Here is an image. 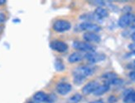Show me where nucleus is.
I'll list each match as a JSON object with an SVG mask.
<instances>
[{
	"mask_svg": "<svg viewBox=\"0 0 135 103\" xmlns=\"http://www.w3.org/2000/svg\"><path fill=\"white\" fill-rule=\"evenodd\" d=\"M81 31H86L88 32H99L101 30L100 26L95 23H92L90 21H84L80 25Z\"/></svg>",
	"mask_w": 135,
	"mask_h": 103,
	"instance_id": "5",
	"label": "nucleus"
},
{
	"mask_svg": "<svg viewBox=\"0 0 135 103\" xmlns=\"http://www.w3.org/2000/svg\"><path fill=\"white\" fill-rule=\"evenodd\" d=\"M92 4L94 5H97L99 7H101V6H104L105 5V3L104 1H101V0H97V1H90Z\"/></svg>",
	"mask_w": 135,
	"mask_h": 103,
	"instance_id": "21",
	"label": "nucleus"
},
{
	"mask_svg": "<svg viewBox=\"0 0 135 103\" xmlns=\"http://www.w3.org/2000/svg\"><path fill=\"white\" fill-rule=\"evenodd\" d=\"M99 86V84L95 81L90 82V83H88L87 84H85L84 86V88H82V93H83L84 94H85V95H89L90 93H94Z\"/></svg>",
	"mask_w": 135,
	"mask_h": 103,
	"instance_id": "7",
	"label": "nucleus"
},
{
	"mask_svg": "<svg viewBox=\"0 0 135 103\" xmlns=\"http://www.w3.org/2000/svg\"><path fill=\"white\" fill-rule=\"evenodd\" d=\"M73 47L77 50L83 51V52H87V53L95 52V47L93 45L88 42H85V41H76L73 43Z\"/></svg>",
	"mask_w": 135,
	"mask_h": 103,
	"instance_id": "3",
	"label": "nucleus"
},
{
	"mask_svg": "<svg viewBox=\"0 0 135 103\" xmlns=\"http://www.w3.org/2000/svg\"><path fill=\"white\" fill-rule=\"evenodd\" d=\"M46 96H47V94H46L43 91H38V93H37L33 96V100L37 103H42L46 101Z\"/></svg>",
	"mask_w": 135,
	"mask_h": 103,
	"instance_id": "14",
	"label": "nucleus"
},
{
	"mask_svg": "<svg viewBox=\"0 0 135 103\" xmlns=\"http://www.w3.org/2000/svg\"><path fill=\"white\" fill-rule=\"evenodd\" d=\"M102 78H104L106 81H110V80L117 78V74L115 73H113V72H109L106 73H104Z\"/></svg>",
	"mask_w": 135,
	"mask_h": 103,
	"instance_id": "17",
	"label": "nucleus"
},
{
	"mask_svg": "<svg viewBox=\"0 0 135 103\" xmlns=\"http://www.w3.org/2000/svg\"><path fill=\"white\" fill-rule=\"evenodd\" d=\"M109 87H110V86L106 84V83L99 85V87L97 88V89L95 91L94 95H95V96H101V95H103L104 93H107V91L109 90Z\"/></svg>",
	"mask_w": 135,
	"mask_h": 103,
	"instance_id": "12",
	"label": "nucleus"
},
{
	"mask_svg": "<svg viewBox=\"0 0 135 103\" xmlns=\"http://www.w3.org/2000/svg\"><path fill=\"white\" fill-rule=\"evenodd\" d=\"M133 64H135V60H134V63H133Z\"/></svg>",
	"mask_w": 135,
	"mask_h": 103,
	"instance_id": "29",
	"label": "nucleus"
},
{
	"mask_svg": "<svg viewBox=\"0 0 135 103\" xmlns=\"http://www.w3.org/2000/svg\"><path fill=\"white\" fill-rule=\"evenodd\" d=\"M135 22V15L133 13H124L120 17L118 24L121 28H127L132 26Z\"/></svg>",
	"mask_w": 135,
	"mask_h": 103,
	"instance_id": "2",
	"label": "nucleus"
},
{
	"mask_svg": "<svg viewBox=\"0 0 135 103\" xmlns=\"http://www.w3.org/2000/svg\"><path fill=\"white\" fill-rule=\"evenodd\" d=\"M128 76H129V78L132 80V81L135 82V71H132L129 73V74H128Z\"/></svg>",
	"mask_w": 135,
	"mask_h": 103,
	"instance_id": "22",
	"label": "nucleus"
},
{
	"mask_svg": "<svg viewBox=\"0 0 135 103\" xmlns=\"http://www.w3.org/2000/svg\"><path fill=\"white\" fill-rule=\"evenodd\" d=\"M124 101L125 103H135V91L131 90L126 93Z\"/></svg>",
	"mask_w": 135,
	"mask_h": 103,
	"instance_id": "15",
	"label": "nucleus"
},
{
	"mask_svg": "<svg viewBox=\"0 0 135 103\" xmlns=\"http://www.w3.org/2000/svg\"><path fill=\"white\" fill-rule=\"evenodd\" d=\"M131 38H132V40H133V41L135 42V31L133 32V35H132Z\"/></svg>",
	"mask_w": 135,
	"mask_h": 103,
	"instance_id": "26",
	"label": "nucleus"
},
{
	"mask_svg": "<svg viewBox=\"0 0 135 103\" xmlns=\"http://www.w3.org/2000/svg\"><path fill=\"white\" fill-rule=\"evenodd\" d=\"M71 90V85L66 83H61L57 84L56 86V91L57 93L61 95H66L68 93H70Z\"/></svg>",
	"mask_w": 135,
	"mask_h": 103,
	"instance_id": "10",
	"label": "nucleus"
},
{
	"mask_svg": "<svg viewBox=\"0 0 135 103\" xmlns=\"http://www.w3.org/2000/svg\"><path fill=\"white\" fill-rule=\"evenodd\" d=\"M85 58L89 61L91 64H95L98 62H101L104 59H105V55L104 54H99V53H95V52H90L87 53L85 55Z\"/></svg>",
	"mask_w": 135,
	"mask_h": 103,
	"instance_id": "6",
	"label": "nucleus"
},
{
	"mask_svg": "<svg viewBox=\"0 0 135 103\" xmlns=\"http://www.w3.org/2000/svg\"><path fill=\"white\" fill-rule=\"evenodd\" d=\"M5 3H6L5 0H0V5H1V4H4Z\"/></svg>",
	"mask_w": 135,
	"mask_h": 103,
	"instance_id": "27",
	"label": "nucleus"
},
{
	"mask_svg": "<svg viewBox=\"0 0 135 103\" xmlns=\"http://www.w3.org/2000/svg\"><path fill=\"white\" fill-rule=\"evenodd\" d=\"M85 80V78H82V77H80V76H74V83L75 84H81L82 83H83L84 81Z\"/></svg>",
	"mask_w": 135,
	"mask_h": 103,
	"instance_id": "20",
	"label": "nucleus"
},
{
	"mask_svg": "<svg viewBox=\"0 0 135 103\" xmlns=\"http://www.w3.org/2000/svg\"><path fill=\"white\" fill-rule=\"evenodd\" d=\"M6 21V16L4 13H0V24L3 23V22Z\"/></svg>",
	"mask_w": 135,
	"mask_h": 103,
	"instance_id": "23",
	"label": "nucleus"
},
{
	"mask_svg": "<svg viewBox=\"0 0 135 103\" xmlns=\"http://www.w3.org/2000/svg\"><path fill=\"white\" fill-rule=\"evenodd\" d=\"M81 99H82V96L79 93H75L68 99L67 103H78L81 101Z\"/></svg>",
	"mask_w": 135,
	"mask_h": 103,
	"instance_id": "16",
	"label": "nucleus"
},
{
	"mask_svg": "<svg viewBox=\"0 0 135 103\" xmlns=\"http://www.w3.org/2000/svg\"><path fill=\"white\" fill-rule=\"evenodd\" d=\"M90 103H104V101L102 100H96V101H91Z\"/></svg>",
	"mask_w": 135,
	"mask_h": 103,
	"instance_id": "25",
	"label": "nucleus"
},
{
	"mask_svg": "<svg viewBox=\"0 0 135 103\" xmlns=\"http://www.w3.org/2000/svg\"><path fill=\"white\" fill-rule=\"evenodd\" d=\"M95 13L98 18L99 19H103V18H107V17L109 16V13H108V11L102 8V7H98L95 10Z\"/></svg>",
	"mask_w": 135,
	"mask_h": 103,
	"instance_id": "13",
	"label": "nucleus"
},
{
	"mask_svg": "<svg viewBox=\"0 0 135 103\" xmlns=\"http://www.w3.org/2000/svg\"><path fill=\"white\" fill-rule=\"evenodd\" d=\"M95 67L89 66V65H82L76 68L73 71V74L74 76H80L86 78L87 77L92 75L95 73Z\"/></svg>",
	"mask_w": 135,
	"mask_h": 103,
	"instance_id": "1",
	"label": "nucleus"
},
{
	"mask_svg": "<svg viewBox=\"0 0 135 103\" xmlns=\"http://www.w3.org/2000/svg\"><path fill=\"white\" fill-rule=\"evenodd\" d=\"M83 38L85 41V42L88 43H99L101 41V38L99 36L98 34L96 33H94V32H86L84 34Z\"/></svg>",
	"mask_w": 135,
	"mask_h": 103,
	"instance_id": "9",
	"label": "nucleus"
},
{
	"mask_svg": "<svg viewBox=\"0 0 135 103\" xmlns=\"http://www.w3.org/2000/svg\"><path fill=\"white\" fill-rule=\"evenodd\" d=\"M55 67L57 71H62L65 69V65H64L61 63V61H60V60H57L55 63Z\"/></svg>",
	"mask_w": 135,
	"mask_h": 103,
	"instance_id": "18",
	"label": "nucleus"
},
{
	"mask_svg": "<svg viewBox=\"0 0 135 103\" xmlns=\"http://www.w3.org/2000/svg\"><path fill=\"white\" fill-rule=\"evenodd\" d=\"M3 26H0V33L3 31Z\"/></svg>",
	"mask_w": 135,
	"mask_h": 103,
	"instance_id": "28",
	"label": "nucleus"
},
{
	"mask_svg": "<svg viewBox=\"0 0 135 103\" xmlns=\"http://www.w3.org/2000/svg\"><path fill=\"white\" fill-rule=\"evenodd\" d=\"M53 29L57 32H64L70 29L71 24L65 20H57L53 24Z\"/></svg>",
	"mask_w": 135,
	"mask_h": 103,
	"instance_id": "4",
	"label": "nucleus"
},
{
	"mask_svg": "<svg viewBox=\"0 0 135 103\" xmlns=\"http://www.w3.org/2000/svg\"><path fill=\"white\" fill-rule=\"evenodd\" d=\"M85 58V55L83 54H81L80 52H75L71 54L68 58V61L70 64H74V63H77L80 62Z\"/></svg>",
	"mask_w": 135,
	"mask_h": 103,
	"instance_id": "11",
	"label": "nucleus"
},
{
	"mask_svg": "<svg viewBox=\"0 0 135 103\" xmlns=\"http://www.w3.org/2000/svg\"><path fill=\"white\" fill-rule=\"evenodd\" d=\"M128 48H129V50H132L133 52V51H135V42H133V43H132V44H130L129 45H128Z\"/></svg>",
	"mask_w": 135,
	"mask_h": 103,
	"instance_id": "24",
	"label": "nucleus"
},
{
	"mask_svg": "<svg viewBox=\"0 0 135 103\" xmlns=\"http://www.w3.org/2000/svg\"><path fill=\"white\" fill-rule=\"evenodd\" d=\"M50 46L52 50H54L58 52H65L67 50L68 46L65 42L60 41H54L50 44Z\"/></svg>",
	"mask_w": 135,
	"mask_h": 103,
	"instance_id": "8",
	"label": "nucleus"
},
{
	"mask_svg": "<svg viewBox=\"0 0 135 103\" xmlns=\"http://www.w3.org/2000/svg\"><path fill=\"white\" fill-rule=\"evenodd\" d=\"M56 100V96L53 94V93H51L50 95L46 96V102H48V103H52L54 102Z\"/></svg>",
	"mask_w": 135,
	"mask_h": 103,
	"instance_id": "19",
	"label": "nucleus"
}]
</instances>
